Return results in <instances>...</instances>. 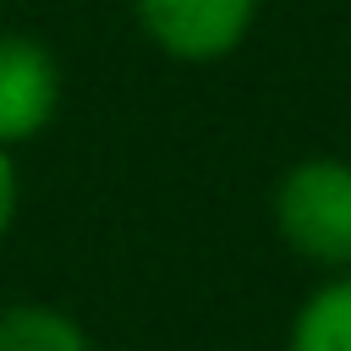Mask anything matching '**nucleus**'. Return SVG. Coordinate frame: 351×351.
<instances>
[{
	"mask_svg": "<svg viewBox=\"0 0 351 351\" xmlns=\"http://www.w3.org/2000/svg\"><path fill=\"white\" fill-rule=\"evenodd\" d=\"M274 225L285 247L324 269H351V159H302L274 186Z\"/></svg>",
	"mask_w": 351,
	"mask_h": 351,
	"instance_id": "1",
	"label": "nucleus"
},
{
	"mask_svg": "<svg viewBox=\"0 0 351 351\" xmlns=\"http://www.w3.org/2000/svg\"><path fill=\"white\" fill-rule=\"evenodd\" d=\"M143 33L176 60H225L258 16V0H132Z\"/></svg>",
	"mask_w": 351,
	"mask_h": 351,
	"instance_id": "2",
	"label": "nucleus"
},
{
	"mask_svg": "<svg viewBox=\"0 0 351 351\" xmlns=\"http://www.w3.org/2000/svg\"><path fill=\"white\" fill-rule=\"evenodd\" d=\"M60 110V66L27 33H0V143L38 137Z\"/></svg>",
	"mask_w": 351,
	"mask_h": 351,
	"instance_id": "3",
	"label": "nucleus"
},
{
	"mask_svg": "<svg viewBox=\"0 0 351 351\" xmlns=\"http://www.w3.org/2000/svg\"><path fill=\"white\" fill-rule=\"evenodd\" d=\"M285 351H351V269L296 307Z\"/></svg>",
	"mask_w": 351,
	"mask_h": 351,
	"instance_id": "4",
	"label": "nucleus"
},
{
	"mask_svg": "<svg viewBox=\"0 0 351 351\" xmlns=\"http://www.w3.org/2000/svg\"><path fill=\"white\" fill-rule=\"evenodd\" d=\"M0 351H88V335L49 302H16L0 313Z\"/></svg>",
	"mask_w": 351,
	"mask_h": 351,
	"instance_id": "5",
	"label": "nucleus"
},
{
	"mask_svg": "<svg viewBox=\"0 0 351 351\" xmlns=\"http://www.w3.org/2000/svg\"><path fill=\"white\" fill-rule=\"evenodd\" d=\"M16 197H22V186H16V165H11V148L0 143V241H5L11 219H16Z\"/></svg>",
	"mask_w": 351,
	"mask_h": 351,
	"instance_id": "6",
	"label": "nucleus"
}]
</instances>
